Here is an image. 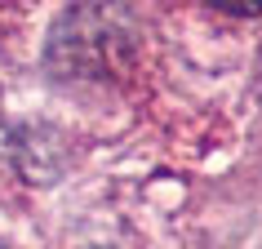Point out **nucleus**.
Returning <instances> with one entry per match:
<instances>
[{
  "label": "nucleus",
  "mask_w": 262,
  "mask_h": 249,
  "mask_svg": "<svg viewBox=\"0 0 262 249\" xmlns=\"http://www.w3.org/2000/svg\"><path fill=\"white\" fill-rule=\"evenodd\" d=\"M209 5H218V9H227V14H262V0H209Z\"/></svg>",
  "instance_id": "1"
}]
</instances>
